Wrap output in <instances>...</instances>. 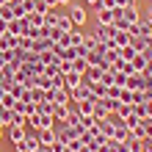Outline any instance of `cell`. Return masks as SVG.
Instances as JSON below:
<instances>
[{"mask_svg":"<svg viewBox=\"0 0 152 152\" xmlns=\"http://www.w3.org/2000/svg\"><path fill=\"white\" fill-rule=\"evenodd\" d=\"M64 8H66V14H69V20H72L75 28L86 25V8L80 6V3H69V6H64Z\"/></svg>","mask_w":152,"mask_h":152,"instance_id":"obj_1","label":"cell"},{"mask_svg":"<svg viewBox=\"0 0 152 152\" xmlns=\"http://www.w3.org/2000/svg\"><path fill=\"white\" fill-rule=\"evenodd\" d=\"M47 100L53 105H69V102H72V97H69V91H66L64 86H58V88H50V91H47Z\"/></svg>","mask_w":152,"mask_h":152,"instance_id":"obj_2","label":"cell"},{"mask_svg":"<svg viewBox=\"0 0 152 152\" xmlns=\"http://www.w3.org/2000/svg\"><path fill=\"white\" fill-rule=\"evenodd\" d=\"M42 144H39V138H36V133H28L20 144H14V149L17 152H33V149H39Z\"/></svg>","mask_w":152,"mask_h":152,"instance_id":"obj_3","label":"cell"},{"mask_svg":"<svg viewBox=\"0 0 152 152\" xmlns=\"http://www.w3.org/2000/svg\"><path fill=\"white\" fill-rule=\"evenodd\" d=\"M116 11H119V17H122L124 22H130V25H136V22L141 20L138 6H124V8H119V6H116Z\"/></svg>","mask_w":152,"mask_h":152,"instance_id":"obj_4","label":"cell"},{"mask_svg":"<svg viewBox=\"0 0 152 152\" xmlns=\"http://www.w3.org/2000/svg\"><path fill=\"white\" fill-rule=\"evenodd\" d=\"M69 97H72V102H77V100H97V97L91 94V88H88L86 80H83L77 88H72V91H69Z\"/></svg>","mask_w":152,"mask_h":152,"instance_id":"obj_5","label":"cell"},{"mask_svg":"<svg viewBox=\"0 0 152 152\" xmlns=\"http://www.w3.org/2000/svg\"><path fill=\"white\" fill-rule=\"evenodd\" d=\"M113 25H97V28H94V36H97V42H100V44H108L111 42V36H113Z\"/></svg>","mask_w":152,"mask_h":152,"instance_id":"obj_6","label":"cell"},{"mask_svg":"<svg viewBox=\"0 0 152 152\" xmlns=\"http://www.w3.org/2000/svg\"><path fill=\"white\" fill-rule=\"evenodd\" d=\"M94 14H97V25H111V22H113V8L94 6Z\"/></svg>","mask_w":152,"mask_h":152,"instance_id":"obj_7","label":"cell"},{"mask_svg":"<svg viewBox=\"0 0 152 152\" xmlns=\"http://www.w3.org/2000/svg\"><path fill=\"white\" fill-rule=\"evenodd\" d=\"M36 138L42 147H53V141H56V127H44V130H36Z\"/></svg>","mask_w":152,"mask_h":152,"instance_id":"obj_8","label":"cell"},{"mask_svg":"<svg viewBox=\"0 0 152 152\" xmlns=\"http://www.w3.org/2000/svg\"><path fill=\"white\" fill-rule=\"evenodd\" d=\"M124 88H130V91H141V88H144V72H133L127 77V83H124Z\"/></svg>","mask_w":152,"mask_h":152,"instance_id":"obj_9","label":"cell"},{"mask_svg":"<svg viewBox=\"0 0 152 152\" xmlns=\"http://www.w3.org/2000/svg\"><path fill=\"white\" fill-rule=\"evenodd\" d=\"M80 83H83V75H77L75 69H72V72H66V75H64V88H66V91H72V88H77Z\"/></svg>","mask_w":152,"mask_h":152,"instance_id":"obj_10","label":"cell"},{"mask_svg":"<svg viewBox=\"0 0 152 152\" xmlns=\"http://www.w3.org/2000/svg\"><path fill=\"white\" fill-rule=\"evenodd\" d=\"M56 28H58V31H64V33H69V31L75 28L72 20H69V14H66V11H61V6H58V22H56Z\"/></svg>","mask_w":152,"mask_h":152,"instance_id":"obj_11","label":"cell"},{"mask_svg":"<svg viewBox=\"0 0 152 152\" xmlns=\"http://www.w3.org/2000/svg\"><path fill=\"white\" fill-rule=\"evenodd\" d=\"M25 136H28V130L20 127V124H11V127H8V141H11V144H20Z\"/></svg>","mask_w":152,"mask_h":152,"instance_id":"obj_12","label":"cell"},{"mask_svg":"<svg viewBox=\"0 0 152 152\" xmlns=\"http://www.w3.org/2000/svg\"><path fill=\"white\" fill-rule=\"evenodd\" d=\"M25 31H28V20H25V17H22V20H11V22H8V33H14V36H22Z\"/></svg>","mask_w":152,"mask_h":152,"instance_id":"obj_13","label":"cell"},{"mask_svg":"<svg viewBox=\"0 0 152 152\" xmlns=\"http://www.w3.org/2000/svg\"><path fill=\"white\" fill-rule=\"evenodd\" d=\"M69 116V105H53V122L56 124H64Z\"/></svg>","mask_w":152,"mask_h":152,"instance_id":"obj_14","label":"cell"},{"mask_svg":"<svg viewBox=\"0 0 152 152\" xmlns=\"http://www.w3.org/2000/svg\"><path fill=\"white\" fill-rule=\"evenodd\" d=\"M94 102L97 100H77L75 108L80 111V116H94Z\"/></svg>","mask_w":152,"mask_h":152,"instance_id":"obj_15","label":"cell"},{"mask_svg":"<svg viewBox=\"0 0 152 152\" xmlns=\"http://www.w3.org/2000/svg\"><path fill=\"white\" fill-rule=\"evenodd\" d=\"M113 44L116 47H124V44H130V39H133V33H127V31H113Z\"/></svg>","mask_w":152,"mask_h":152,"instance_id":"obj_16","label":"cell"},{"mask_svg":"<svg viewBox=\"0 0 152 152\" xmlns=\"http://www.w3.org/2000/svg\"><path fill=\"white\" fill-rule=\"evenodd\" d=\"M111 111H108V105H105V100H97L94 102V119H108Z\"/></svg>","mask_w":152,"mask_h":152,"instance_id":"obj_17","label":"cell"},{"mask_svg":"<svg viewBox=\"0 0 152 152\" xmlns=\"http://www.w3.org/2000/svg\"><path fill=\"white\" fill-rule=\"evenodd\" d=\"M83 39H86V31H80V28H72V31H69V44H72V47H80Z\"/></svg>","mask_w":152,"mask_h":152,"instance_id":"obj_18","label":"cell"},{"mask_svg":"<svg viewBox=\"0 0 152 152\" xmlns=\"http://www.w3.org/2000/svg\"><path fill=\"white\" fill-rule=\"evenodd\" d=\"M97 127H100V133H102L105 138L113 136V122H111V119H97Z\"/></svg>","mask_w":152,"mask_h":152,"instance_id":"obj_19","label":"cell"},{"mask_svg":"<svg viewBox=\"0 0 152 152\" xmlns=\"http://www.w3.org/2000/svg\"><path fill=\"white\" fill-rule=\"evenodd\" d=\"M25 20H28V25H31V28H42V25H44V14L28 11V14H25Z\"/></svg>","mask_w":152,"mask_h":152,"instance_id":"obj_20","label":"cell"},{"mask_svg":"<svg viewBox=\"0 0 152 152\" xmlns=\"http://www.w3.org/2000/svg\"><path fill=\"white\" fill-rule=\"evenodd\" d=\"M72 69H75L77 75H86V72H88V61H86V56H77V58L72 61Z\"/></svg>","mask_w":152,"mask_h":152,"instance_id":"obj_21","label":"cell"},{"mask_svg":"<svg viewBox=\"0 0 152 152\" xmlns=\"http://www.w3.org/2000/svg\"><path fill=\"white\" fill-rule=\"evenodd\" d=\"M111 138H116V141H127V138H130V130L124 127V122L113 127V136H111Z\"/></svg>","mask_w":152,"mask_h":152,"instance_id":"obj_22","label":"cell"},{"mask_svg":"<svg viewBox=\"0 0 152 152\" xmlns=\"http://www.w3.org/2000/svg\"><path fill=\"white\" fill-rule=\"evenodd\" d=\"M119 56H122V61H133V58L138 56V50L133 47V44H124V47L119 50Z\"/></svg>","mask_w":152,"mask_h":152,"instance_id":"obj_23","label":"cell"},{"mask_svg":"<svg viewBox=\"0 0 152 152\" xmlns=\"http://www.w3.org/2000/svg\"><path fill=\"white\" fill-rule=\"evenodd\" d=\"M100 83L102 86H116V72L113 69H105V72L100 75Z\"/></svg>","mask_w":152,"mask_h":152,"instance_id":"obj_24","label":"cell"},{"mask_svg":"<svg viewBox=\"0 0 152 152\" xmlns=\"http://www.w3.org/2000/svg\"><path fill=\"white\" fill-rule=\"evenodd\" d=\"M56 22H58V6H53L47 14H44V25H50V28H56Z\"/></svg>","mask_w":152,"mask_h":152,"instance_id":"obj_25","label":"cell"},{"mask_svg":"<svg viewBox=\"0 0 152 152\" xmlns=\"http://www.w3.org/2000/svg\"><path fill=\"white\" fill-rule=\"evenodd\" d=\"M147 56H144V53H138V56L136 58H133V66H136V72H147Z\"/></svg>","mask_w":152,"mask_h":152,"instance_id":"obj_26","label":"cell"},{"mask_svg":"<svg viewBox=\"0 0 152 152\" xmlns=\"http://www.w3.org/2000/svg\"><path fill=\"white\" fill-rule=\"evenodd\" d=\"M75 58H77V47H66V50L58 56V61H69V64H72Z\"/></svg>","mask_w":152,"mask_h":152,"instance_id":"obj_27","label":"cell"},{"mask_svg":"<svg viewBox=\"0 0 152 152\" xmlns=\"http://www.w3.org/2000/svg\"><path fill=\"white\" fill-rule=\"evenodd\" d=\"M50 3H47V0H33V11H36V14H47L50 11Z\"/></svg>","mask_w":152,"mask_h":152,"instance_id":"obj_28","label":"cell"},{"mask_svg":"<svg viewBox=\"0 0 152 152\" xmlns=\"http://www.w3.org/2000/svg\"><path fill=\"white\" fill-rule=\"evenodd\" d=\"M97 44H100V42H97V36H94V31H91V33H86V39H83V47H86L88 53H91V50L97 47Z\"/></svg>","mask_w":152,"mask_h":152,"instance_id":"obj_29","label":"cell"},{"mask_svg":"<svg viewBox=\"0 0 152 152\" xmlns=\"http://www.w3.org/2000/svg\"><path fill=\"white\" fill-rule=\"evenodd\" d=\"M0 17H3V20H8V22L14 20V14H11V0H6V3L0 6Z\"/></svg>","mask_w":152,"mask_h":152,"instance_id":"obj_30","label":"cell"},{"mask_svg":"<svg viewBox=\"0 0 152 152\" xmlns=\"http://www.w3.org/2000/svg\"><path fill=\"white\" fill-rule=\"evenodd\" d=\"M39 61L47 66V64H56L58 58H56V53H53V50H47V53H39Z\"/></svg>","mask_w":152,"mask_h":152,"instance_id":"obj_31","label":"cell"},{"mask_svg":"<svg viewBox=\"0 0 152 152\" xmlns=\"http://www.w3.org/2000/svg\"><path fill=\"white\" fill-rule=\"evenodd\" d=\"M127 152H144V144L138 138H127Z\"/></svg>","mask_w":152,"mask_h":152,"instance_id":"obj_32","label":"cell"},{"mask_svg":"<svg viewBox=\"0 0 152 152\" xmlns=\"http://www.w3.org/2000/svg\"><path fill=\"white\" fill-rule=\"evenodd\" d=\"M138 124H141V116H136V113H130L127 119H124V127H127V130H133V127H138Z\"/></svg>","mask_w":152,"mask_h":152,"instance_id":"obj_33","label":"cell"},{"mask_svg":"<svg viewBox=\"0 0 152 152\" xmlns=\"http://www.w3.org/2000/svg\"><path fill=\"white\" fill-rule=\"evenodd\" d=\"M17 69H20V66L6 64V66H0V75H3V77H14V75H17Z\"/></svg>","mask_w":152,"mask_h":152,"instance_id":"obj_34","label":"cell"},{"mask_svg":"<svg viewBox=\"0 0 152 152\" xmlns=\"http://www.w3.org/2000/svg\"><path fill=\"white\" fill-rule=\"evenodd\" d=\"M141 127H144V136H152V116H144V119H141Z\"/></svg>","mask_w":152,"mask_h":152,"instance_id":"obj_35","label":"cell"},{"mask_svg":"<svg viewBox=\"0 0 152 152\" xmlns=\"http://www.w3.org/2000/svg\"><path fill=\"white\" fill-rule=\"evenodd\" d=\"M119 100H122V102H127V105H133V91H130V88H122Z\"/></svg>","mask_w":152,"mask_h":152,"instance_id":"obj_36","label":"cell"},{"mask_svg":"<svg viewBox=\"0 0 152 152\" xmlns=\"http://www.w3.org/2000/svg\"><path fill=\"white\" fill-rule=\"evenodd\" d=\"M64 149H66V144H64V141H58V138L53 141V147H50V152H64Z\"/></svg>","mask_w":152,"mask_h":152,"instance_id":"obj_37","label":"cell"},{"mask_svg":"<svg viewBox=\"0 0 152 152\" xmlns=\"http://www.w3.org/2000/svg\"><path fill=\"white\" fill-rule=\"evenodd\" d=\"M113 3H116V6H119V8H124V6H138V3H136V0H113Z\"/></svg>","mask_w":152,"mask_h":152,"instance_id":"obj_38","label":"cell"},{"mask_svg":"<svg viewBox=\"0 0 152 152\" xmlns=\"http://www.w3.org/2000/svg\"><path fill=\"white\" fill-rule=\"evenodd\" d=\"M47 3H50V6H61V8H64V6L72 3V0H47Z\"/></svg>","mask_w":152,"mask_h":152,"instance_id":"obj_39","label":"cell"},{"mask_svg":"<svg viewBox=\"0 0 152 152\" xmlns=\"http://www.w3.org/2000/svg\"><path fill=\"white\" fill-rule=\"evenodd\" d=\"M141 144H144V152H152V136H147Z\"/></svg>","mask_w":152,"mask_h":152,"instance_id":"obj_40","label":"cell"},{"mask_svg":"<svg viewBox=\"0 0 152 152\" xmlns=\"http://www.w3.org/2000/svg\"><path fill=\"white\" fill-rule=\"evenodd\" d=\"M0 33H8V20H3V17H0Z\"/></svg>","mask_w":152,"mask_h":152,"instance_id":"obj_41","label":"cell"},{"mask_svg":"<svg viewBox=\"0 0 152 152\" xmlns=\"http://www.w3.org/2000/svg\"><path fill=\"white\" fill-rule=\"evenodd\" d=\"M33 152H50V147H39V149H33Z\"/></svg>","mask_w":152,"mask_h":152,"instance_id":"obj_42","label":"cell"},{"mask_svg":"<svg viewBox=\"0 0 152 152\" xmlns=\"http://www.w3.org/2000/svg\"><path fill=\"white\" fill-rule=\"evenodd\" d=\"M86 3H88V6H97V3H100V0H86Z\"/></svg>","mask_w":152,"mask_h":152,"instance_id":"obj_43","label":"cell"}]
</instances>
